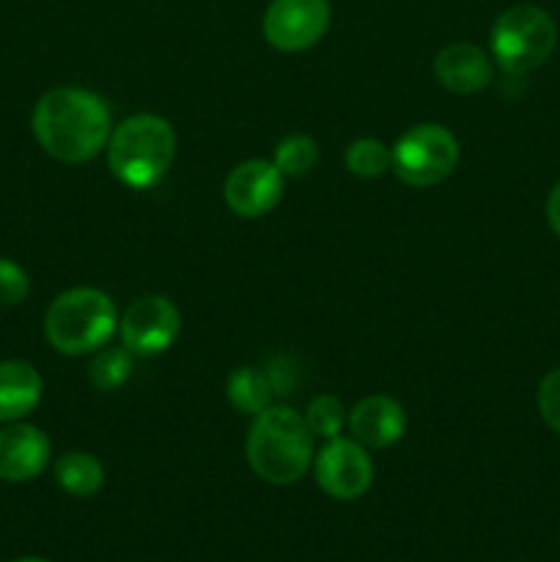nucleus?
<instances>
[{"instance_id":"nucleus-1","label":"nucleus","mask_w":560,"mask_h":562,"mask_svg":"<svg viewBox=\"0 0 560 562\" xmlns=\"http://www.w3.org/2000/svg\"><path fill=\"white\" fill-rule=\"evenodd\" d=\"M110 110L86 88H53L33 108V135L58 162L80 165L110 140Z\"/></svg>"},{"instance_id":"nucleus-2","label":"nucleus","mask_w":560,"mask_h":562,"mask_svg":"<svg viewBox=\"0 0 560 562\" xmlns=\"http://www.w3.org/2000/svg\"><path fill=\"white\" fill-rule=\"evenodd\" d=\"M247 464L272 486H291L313 464V434L291 406H267L253 417L247 434Z\"/></svg>"},{"instance_id":"nucleus-3","label":"nucleus","mask_w":560,"mask_h":562,"mask_svg":"<svg viewBox=\"0 0 560 562\" xmlns=\"http://www.w3.org/2000/svg\"><path fill=\"white\" fill-rule=\"evenodd\" d=\"M176 132L163 115L137 113L121 121L108 140V162L115 179L132 190H148L170 170Z\"/></svg>"},{"instance_id":"nucleus-4","label":"nucleus","mask_w":560,"mask_h":562,"mask_svg":"<svg viewBox=\"0 0 560 562\" xmlns=\"http://www.w3.org/2000/svg\"><path fill=\"white\" fill-rule=\"evenodd\" d=\"M119 327L115 305L99 289H69L58 294L44 316V335L60 355L99 351Z\"/></svg>"},{"instance_id":"nucleus-5","label":"nucleus","mask_w":560,"mask_h":562,"mask_svg":"<svg viewBox=\"0 0 560 562\" xmlns=\"http://www.w3.org/2000/svg\"><path fill=\"white\" fill-rule=\"evenodd\" d=\"M558 25L538 5H511L492 25V55L508 75H527L552 55Z\"/></svg>"},{"instance_id":"nucleus-6","label":"nucleus","mask_w":560,"mask_h":562,"mask_svg":"<svg viewBox=\"0 0 560 562\" xmlns=\"http://www.w3.org/2000/svg\"><path fill=\"white\" fill-rule=\"evenodd\" d=\"M390 151H393L390 170L404 184L417 187V190L445 181L459 162V143L439 124L412 126Z\"/></svg>"},{"instance_id":"nucleus-7","label":"nucleus","mask_w":560,"mask_h":562,"mask_svg":"<svg viewBox=\"0 0 560 562\" xmlns=\"http://www.w3.org/2000/svg\"><path fill=\"white\" fill-rule=\"evenodd\" d=\"M313 475L318 488L333 499H357L371 488L373 464L357 439L335 437L313 456Z\"/></svg>"},{"instance_id":"nucleus-8","label":"nucleus","mask_w":560,"mask_h":562,"mask_svg":"<svg viewBox=\"0 0 560 562\" xmlns=\"http://www.w3.org/2000/svg\"><path fill=\"white\" fill-rule=\"evenodd\" d=\"M329 0H272L264 14V36L280 53H302L324 38Z\"/></svg>"},{"instance_id":"nucleus-9","label":"nucleus","mask_w":560,"mask_h":562,"mask_svg":"<svg viewBox=\"0 0 560 562\" xmlns=\"http://www.w3.org/2000/svg\"><path fill=\"white\" fill-rule=\"evenodd\" d=\"M119 329L121 340L132 355H163L179 338L181 316L173 302L165 300V296H137L121 316Z\"/></svg>"},{"instance_id":"nucleus-10","label":"nucleus","mask_w":560,"mask_h":562,"mask_svg":"<svg viewBox=\"0 0 560 562\" xmlns=\"http://www.w3.org/2000/svg\"><path fill=\"white\" fill-rule=\"evenodd\" d=\"M285 176L267 159H247L228 173L223 187L225 203L236 217L256 220L272 212L283 198Z\"/></svg>"},{"instance_id":"nucleus-11","label":"nucleus","mask_w":560,"mask_h":562,"mask_svg":"<svg viewBox=\"0 0 560 562\" xmlns=\"http://www.w3.org/2000/svg\"><path fill=\"white\" fill-rule=\"evenodd\" d=\"M49 464V439L27 423L0 428V481L27 483Z\"/></svg>"},{"instance_id":"nucleus-12","label":"nucleus","mask_w":560,"mask_h":562,"mask_svg":"<svg viewBox=\"0 0 560 562\" xmlns=\"http://www.w3.org/2000/svg\"><path fill=\"white\" fill-rule=\"evenodd\" d=\"M349 431L362 448H390L404 437L406 415L390 395H368L349 412Z\"/></svg>"},{"instance_id":"nucleus-13","label":"nucleus","mask_w":560,"mask_h":562,"mask_svg":"<svg viewBox=\"0 0 560 562\" xmlns=\"http://www.w3.org/2000/svg\"><path fill=\"white\" fill-rule=\"evenodd\" d=\"M434 75L450 93H478L492 82L494 69L481 47L467 42L448 44L434 58Z\"/></svg>"},{"instance_id":"nucleus-14","label":"nucleus","mask_w":560,"mask_h":562,"mask_svg":"<svg viewBox=\"0 0 560 562\" xmlns=\"http://www.w3.org/2000/svg\"><path fill=\"white\" fill-rule=\"evenodd\" d=\"M42 401V376L31 362H0V423H16Z\"/></svg>"},{"instance_id":"nucleus-15","label":"nucleus","mask_w":560,"mask_h":562,"mask_svg":"<svg viewBox=\"0 0 560 562\" xmlns=\"http://www.w3.org/2000/svg\"><path fill=\"white\" fill-rule=\"evenodd\" d=\"M55 481L71 497H93L104 483V467L86 450H71L55 461Z\"/></svg>"},{"instance_id":"nucleus-16","label":"nucleus","mask_w":560,"mask_h":562,"mask_svg":"<svg viewBox=\"0 0 560 562\" xmlns=\"http://www.w3.org/2000/svg\"><path fill=\"white\" fill-rule=\"evenodd\" d=\"M225 393H228V401L234 409L256 417L258 412L267 409L269 401H272L275 384L269 382L267 373L258 371V368L242 366L228 376V387H225Z\"/></svg>"},{"instance_id":"nucleus-17","label":"nucleus","mask_w":560,"mask_h":562,"mask_svg":"<svg viewBox=\"0 0 560 562\" xmlns=\"http://www.w3.org/2000/svg\"><path fill=\"white\" fill-rule=\"evenodd\" d=\"M344 162L349 173H355L357 179H379V176L390 170L393 151L382 140H377V137H360V140H355L346 148Z\"/></svg>"},{"instance_id":"nucleus-18","label":"nucleus","mask_w":560,"mask_h":562,"mask_svg":"<svg viewBox=\"0 0 560 562\" xmlns=\"http://www.w3.org/2000/svg\"><path fill=\"white\" fill-rule=\"evenodd\" d=\"M275 168L283 176L300 179L307 176L318 162V146L311 135H289L275 146Z\"/></svg>"},{"instance_id":"nucleus-19","label":"nucleus","mask_w":560,"mask_h":562,"mask_svg":"<svg viewBox=\"0 0 560 562\" xmlns=\"http://www.w3.org/2000/svg\"><path fill=\"white\" fill-rule=\"evenodd\" d=\"M132 351L126 349H119V346H102V349L97 351V357H93L91 368H88V376H91V384L97 390H102V393H110V390L121 387V384L130 379L132 373Z\"/></svg>"},{"instance_id":"nucleus-20","label":"nucleus","mask_w":560,"mask_h":562,"mask_svg":"<svg viewBox=\"0 0 560 562\" xmlns=\"http://www.w3.org/2000/svg\"><path fill=\"white\" fill-rule=\"evenodd\" d=\"M302 417H305V423H307V428H311L313 437H322L324 442H327V439L340 437V431H344V423H346V412L335 395H316V398L307 404L305 415Z\"/></svg>"},{"instance_id":"nucleus-21","label":"nucleus","mask_w":560,"mask_h":562,"mask_svg":"<svg viewBox=\"0 0 560 562\" xmlns=\"http://www.w3.org/2000/svg\"><path fill=\"white\" fill-rule=\"evenodd\" d=\"M27 291H31V280L25 269L9 258H0V305H20Z\"/></svg>"},{"instance_id":"nucleus-22","label":"nucleus","mask_w":560,"mask_h":562,"mask_svg":"<svg viewBox=\"0 0 560 562\" xmlns=\"http://www.w3.org/2000/svg\"><path fill=\"white\" fill-rule=\"evenodd\" d=\"M538 412H541V420L547 423L552 431L560 434V368H552L547 376L538 384Z\"/></svg>"},{"instance_id":"nucleus-23","label":"nucleus","mask_w":560,"mask_h":562,"mask_svg":"<svg viewBox=\"0 0 560 562\" xmlns=\"http://www.w3.org/2000/svg\"><path fill=\"white\" fill-rule=\"evenodd\" d=\"M547 220H549V228L560 236V181L552 187L547 198Z\"/></svg>"},{"instance_id":"nucleus-24","label":"nucleus","mask_w":560,"mask_h":562,"mask_svg":"<svg viewBox=\"0 0 560 562\" xmlns=\"http://www.w3.org/2000/svg\"><path fill=\"white\" fill-rule=\"evenodd\" d=\"M14 562H47V560H38V558H22V560H14Z\"/></svg>"}]
</instances>
